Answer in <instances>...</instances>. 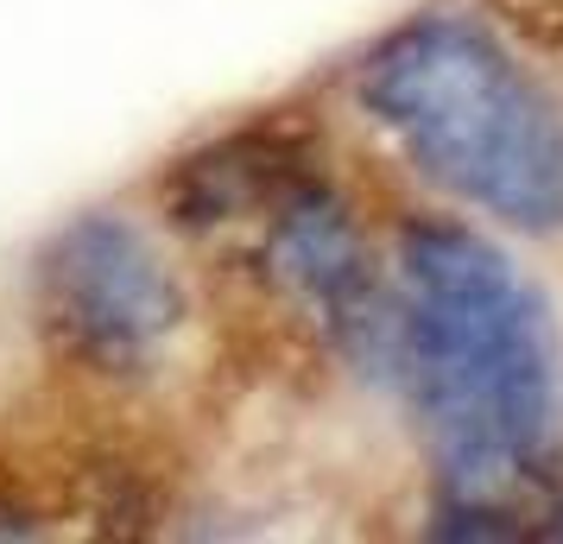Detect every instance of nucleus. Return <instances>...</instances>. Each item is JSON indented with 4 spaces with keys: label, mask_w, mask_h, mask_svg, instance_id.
Here are the masks:
<instances>
[{
    "label": "nucleus",
    "mask_w": 563,
    "mask_h": 544,
    "mask_svg": "<svg viewBox=\"0 0 563 544\" xmlns=\"http://www.w3.org/2000/svg\"><path fill=\"white\" fill-rule=\"evenodd\" d=\"M386 367L406 374L443 507L468 532L544 493L558 468V336L500 247L450 222L399 234Z\"/></svg>",
    "instance_id": "obj_1"
},
{
    "label": "nucleus",
    "mask_w": 563,
    "mask_h": 544,
    "mask_svg": "<svg viewBox=\"0 0 563 544\" xmlns=\"http://www.w3.org/2000/svg\"><path fill=\"white\" fill-rule=\"evenodd\" d=\"M367 121L418 178L519 234L563 229V108L487 26L424 13L399 26L355 82Z\"/></svg>",
    "instance_id": "obj_2"
},
{
    "label": "nucleus",
    "mask_w": 563,
    "mask_h": 544,
    "mask_svg": "<svg viewBox=\"0 0 563 544\" xmlns=\"http://www.w3.org/2000/svg\"><path fill=\"white\" fill-rule=\"evenodd\" d=\"M32 311L64 362L96 374H140L184 330V291L153 234L96 209L45 241L32 273Z\"/></svg>",
    "instance_id": "obj_3"
}]
</instances>
